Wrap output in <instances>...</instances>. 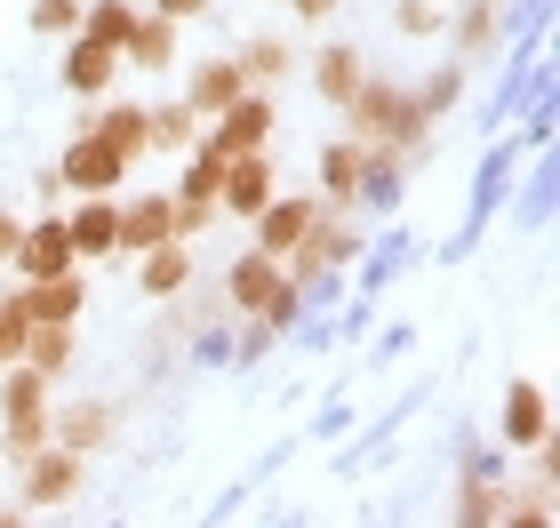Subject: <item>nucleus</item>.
<instances>
[{"mask_svg": "<svg viewBox=\"0 0 560 528\" xmlns=\"http://www.w3.org/2000/svg\"><path fill=\"white\" fill-rule=\"evenodd\" d=\"M393 24H400V33H441V0H400V9H393Z\"/></svg>", "mask_w": 560, "mask_h": 528, "instance_id": "30", "label": "nucleus"}, {"mask_svg": "<svg viewBox=\"0 0 560 528\" xmlns=\"http://www.w3.org/2000/svg\"><path fill=\"white\" fill-rule=\"evenodd\" d=\"M24 240V216H9V209H0V265H9V248Z\"/></svg>", "mask_w": 560, "mask_h": 528, "instance_id": "34", "label": "nucleus"}, {"mask_svg": "<svg viewBox=\"0 0 560 528\" xmlns=\"http://www.w3.org/2000/svg\"><path fill=\"white\" fill-rule=\"evenodd\" d=\"M137 289L144 296H185L192 289V240H152L137 257Z\"/></svg>", "mask_w": 560, "mask_h": 528, "instance_id": "18", "label": "nucleus"}, {"mask_svg": "<svg viewBox=\"0 0 560 528\" xmlns=\"http://www.w3.org/2000/svg\"><path fill=\"white\" fill-rule=\"evenodd\" d=\"M345 120H352V144H400V153H424V137H432V120L417 113V96L409 89H393V81H369L345 96Z\"/></svg>", "mask_w": 560, "mask_h": 528, "instance_id": "1", "label": "nucleus"}, {"mask_svg": "<svg viewBox=\"0 0 560 528\" xmlns=\"http://www.w3.org/2000/svg\"><path fill=\"white\" fill-rule=\"evenodd\" d=\"M200 137V113L176 96V105H144V144H161V153H192Z\"/></svg>", "mask_w": 560, "mask_h": 528, "instance_id": "23", "label": "nucleus"}, {"mask_svg": "<svg viewBox=\"0 0 560 528\" xmlns=\"http://www.w3.org/2000/svg\"><path fill=\"white\" fill-rule=\"evenodd\" d=\"M272 120H280V113H272V89H241L200 137H209L217 153L233 161V153H265V144H272Z\"/></svg>", "mask_w": 560, "mask_h": 528, "instance_id": "6", "label": "nucleus"}, {"mask_svg": "<svg viewBox=\"0 0 560 528\" xmlns=\"http://www.w3.org/2000/svg\"><path fill=\"white\" fill-rule=\"evenodd\" d=\"M224 305H233V313H257V320H272V329H289V320L304 313V289L280 272V257L241 248V257L224 265Z\"/></svg>", "mask_w": 560, "mask_h": 528, "instance_id": "3", "label": "nucleus"}, {"mask_svg": "<svg viewBox=\"0 0 560 528\" xmlns=\"http://www.w3.org/2000/svg\"><path fill=\"white\" fill-rule=\"evenodd\" d=\"M81 472H89L81 448H65V441L33 448V457H24V513H57V505H72V496H81Z\"/></svg>", "mask_w": 560, "mask_h": 528, "instance_id": "5", "label": "nucleus"}, {"mask_svg": "<svg viewBox=\"0 0 560 528\" xmlns=\"http://www.w3.org/2000/svg\"><path fill=\"white\" fill-rule=\"evenodd\" d=\"M129 168H137V161L113 153L96 129H72V144L57 153V185H65V192H120V185H129Z\"/></svg>", "mask_w": 560, "mask_h": 528, "instance_id": "4", "label": "nucleus"}, {"mask_svg": "<svg viewBox=\"0 0 560 528\" xmlns=\"http://www.w3.org/2000/svg\"><path fill=\"white\" fill-rule=\"evenodd\" d=\"M441 9H448V0H441Z\"/></svg>", "mask_w": 560, "mask_h": 528, "instance_id": "36", "label": "nucleus"}, {"mask_svg": "<svg viewBox=\"0 0 560 528\" xmlns=\"http://www.w3.org/2000/svg\"><path fill=\"white\" fill-rule=\"evenodd\" d=\"M24 329H33V320H24L16 305H0V368H9V361H24Z\"/></svg>", "mask_w": 560, "mask_h": 528, "instance_id": "31", "label": "nucleus"}, {"mask_svg": "<svg viewBox=\"0 0 560 528\" xmlns=\"http://www.w3.org/2000/svg\"><path fill=\"white\" fill-rule=\"evenodd\" d=\"M176 48H185V24L161 16V9H137L129 40H120V64H137V72H168V64H176Z\"/></svg>", "mask_w": 560, "mask_h": 528, "instance_id": "16", "label": "nucleus"}, {"mask_svg": "<svg viewBox=\"0 0 560 528\" xmlns=\"http://www.w3.org/2000/svg\"><path fill=\"white\" fill-rule=\"evenodd\" d=\"M152 240H176V200L168 192H129L120 200V248L113 257H144Z\"/></svg>", "mask_w": 560, "mask_h": 528, "instance_id": "15", "label": "nucleus"}, {"mask_svg": "<svg viewBox=\"0 0 560 528\" xmlns=\"http://www.w3.org/2000/svg\"><path fill=\"white\" fill-rule=\"evenodd\" d=\"M9 265H16V281H48V272H72L81 257H72L65 216H57V209H48V216H33V224H24V240L9 248Z\"/></svg>", "mask_w": 560, "mask_h": 528, "instance_id": "10", "label": "nucleus"}, {"mask_svg": "<svg viewBox=\"0 0 560 528\" xmlns=\"http://www.w3.org/2000/svg\"><path fill=\"white\" fill-rule=\"evenodd\" d=\"M48 409H57V376L9 361V376H0V457L9 465H24L33 448H48Z\"/></svg>", "mask_w": 560, "mask_h": 528, "instance_id": "2", "label": "nucleus"}, {"mask_svg": "<svg viewBox=\"0 0 560 528\" xmlns=\"http://www.w3.org/2000/svg\"><path fill=\"white\" fill-rule=\"evenodd\" d=\"M24 368L65 376L72 368V320H33V329H24Z\"/></svg>", "mask_w": 560, "mask_h": 528, "instance_id": "25", "label": "nucleus"}, {"mask_svg": "<svg viewBox=\"0 0 560 528\" xmlns=\"http://www.w3.org/2000/svg\"><path fill=\"white\" fill-rule=\"evenodd\" d=\"M0 305H16L24 320H81L89 313V281H81V265H72V272H48V281H16Z\"/></svg>", "mask_w": 560, "mask_h": 528, "instance_id": "9", "label": "nucleus"}, {"mask_svg": "<svg viewBox=\"0 0 560 528\" xmlns=\"http://www.w3.org/2000/svg\"><path fill=\"white\" fill-rule=\"evenodd\" d=\"M241 89H248V81H241V64H233V57H200V64L185 72V105L200 113V129H209V120L233 105Z\"/></svg>", "mask_w": 560, "mask_h": 528, "instance_id": "17", "label": "nucleus"}, {"mask_svg": "<svg viewBox=\"0 0 560 528\" xmlns=\"http://www.w3.org/2000/svg\"><path fill=\"white\" fill-rule=\"evenodd\" d=\"M129 24H137V0H81V33L89 40L120 48V40H129Z\"/></svg>", "mask_w": 560, "mask_h": 528, "instance_id": "26", "label": "nucleus"}, {"mask_svg": "<svg viewBox=\"0 0 560 528\" xmlns=\"http://www.w3.org/2000/svg\"><path fill=\"white\" fill-rule=\"evenodd\" d=\"M417 96V113L424 120H441V113H456V96H465V64H448V72H432L424 89H409Z\"/></svg>", "mask_w": 560, "mask_h": 528, "instance_id": "28", "label": "nucleus"}, {"mask_svg": "<svg viewBox=\"0 0 560 528\" xmlns=\"http://www.w3.org/2000/svg\"><path fill=\"white\" fill-rule=\"evenodd\" d=\"M504 505H513V489H497V481H465V496H456V520H465V528H497Z\"/></svg>", "mask_w": 560, "mask_h": 528, "instance_id": "27", "label": "nucleus"}, {"mask_svg": "<svg viewBox=\"0 0 560 528\" xmlns=\"http://www.w3.org/2000/svg\"><path fill=\"white\" fill-rule=\"evenodd\" d=\"M152 9H161V16H176V24H192V16H209L217 0H152Z\"/></svg>", "mask_w": 560, "mask_h": 528, "instance_id": "33", "label": "nucleus"}, {"mask_svg": "<svg viewBox=\"0 0 560 528\" xmlns=\"http://www.w3.org/2000/svg\"><path fill=\"white\" fill-rule=\"evenodd\" d=\"M272 192H280L272 161L265 153H233V161H224V185H217V216H257Z\"/></svg>", "mask_w": 560, "mask_h": 528, "instance_id": "13", "label": "nucleus"}, {"mask_svg": "<svg viewBox=\"0 0 560 528\" xmlns=\"http://www.w3.org/2000/svg\"><path fill=\"white\" fill-rule=\"evenodd\" d=\"M497 33H504V0H465V16H456V64L497 57Z\"/></svg>", "mask_w": 560, "mask_h": 528, "instance_id": "21", "label": "nucleus"}, {"mask_svg": "<svg viewBox=\"0 0 560 528\" xmlns=\"http://www.w3.org/2000/svg\"><path fill=\"white\" fill-rule=\"evenodd\" d=\"M33 33L72 40V33H81V0H33Z\"/></svg>", "mask_w": 560, "mask_h": 528, "instance_id": "29", "label": "nucleus"}, {"mask_svg": "<svg viewBox=\"0 0 560 528\" xmlns=\"http://www.w3.org/2000/svg\"><path fill=\"white\" fill-rule=\"evenodd\" d=\"M57 81H65L72 96H81V105H89V96H113V89H120V48L89 40V33H72V40H65V64H57Z\"/></svg>", "mask_w": 560, "mask_h": 528, "instance_id": "11", "label": "nucleus"}, {"mask_svg": "<svg viewBox=\"0 0 560 528\" xmlns=\"http://www.w3.org/2000/svg\"><path fill=\"white\" fill-rule=\"evenodd\" d=\"M168 200H176V192H168ZM209 216H217V200H176V240H192Z\"/></svg>", "mask_w": 560, "mask_h": 528, "instance_id": "32", "label": "nucleus"}, {"mask_svg": "<svg viewBox=\"0 0 560 528\" xmlns=\"http://www.w3.org/2000/svg\"><path fill=\"white\" fill-rule=\"evenodd\" d=\"M65 233H72V257L81 265H105L120 248V192H72Z\"/></svg>", "mask_w": 560, "mask_h": 528, "instance_id": "7", "label": "nucleus"}, {"mask_svg": "<svg viewBox=\"0 0 560 528\" xmlns=\"http://www.w3.org/2000/svg\"><path fill=\"white\" fill-rule=\"evenodd\" d=\"M120 433V400H65V409H48V441L81 448V457H96Z\"/></svg>", "mask_w": 560, "mask_h": 528, "instance_id": "12", "label": "nucleus"}, {"mask_svg": "<svg viewBox=\"0 0 560 528\" xmlns=\"http://www.w3.org/2000/svg\"><path fill=\"white\" fill-rule=\"evenodd\" d=\"M289 9H296V16H313V24H320V16H337V0H289Z\"/></svg>", "mask_w": 560, "mask_h": 528, "instance_id": "35", "label": "nucleus"}, {"mask_svg": "<svg viewBox=\"0 0 560 528\" xmlns=\"http://www.w3.org/2000/svg\"><path fill=\"white\" fill-rule=\"evenodd\" d=\"M320 216H328V200H313V192H272L248 224H257V248H265V257H289V248L313 233Z\"/></svg>", "mask_w": 560, "mask_h": 528, "instance_id": "8", "label": "nucleus"}, {"mask_svg": "<svg viewBox=\"0 0 560 528\" xmlns=\"http://www.w3.org/2000/svg\"><path fill=\"white\" fill-rule=\"evenodd\" d=\"M81 129H96V137L113 144V153H129V161H144V153H152V144H144V105H129V96H120V105H96V96H89Z\"/></svg>", "mask_w": 560, "mask_h": 528, "instance_id": "20", "label": "nucleus"}, {"mask_svg": "<svg viewBox=\"0 0 560 528\" xmlns=\"http://www.w3.org/2000/svg\"><path fill=\"white\" fill-rule=\"evenodd\" d=\"M320 200H328V209L361 200V144H352V137H337V144L320 153Z\"/></svg>", "mask_w": 560, "mask_h": 528, "instance_id": "22", "label": "nucleus"}, {"mask_svg": "<svg viewBox=\"0 0 560 528\" xmlns=\"http://www.w3.org/2000/svg\"><path fill=\"white\" fill-rule=\"evenodd\" d=\"M552 441V400L537 376H513L504 385V448H545Z\"/></svg>", "mask_w": 560, "mask_h": 528, "instance_id": "14", "label": "nucleus"}, {"mask_svg": "<svg viewBox=\"0 0 560 528\" xmlns=\"http://www.w3.org/2000/svg\"><path fill=\"white\" fill-rule=\"evenodd\" d=\"M233 64H241V81H248V89H272V81H280V72H289V64H296V48H289V40H280V33H257V40H248V48H233Z\"/></svg>", "mask_w": 560, "mask_h": 528, "instance_id": "24", "label": "nucleus"}, {"mask_svg": "<svg viewBox=\"0 0 560 528\" xmlns=\"http://www.w3.org/2000/svg\"><path fill=\"white\" fill-rule=\"evenodd\" d=\"M361 81H369V57L352 40H337V48H320V57H313V96H320V105L345 113V96L361 89Z\"/></svg>", "mask_w": 560, "mask_h": 528, "instance_id": "19", "label": "nucleus"}]
</instances>
